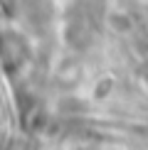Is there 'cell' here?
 I'll use <instances>...</instances> for the list:
<instances>
[{"label":"cell","mask_w":148,"mask_h":150,"mask_svg":"<svg viewBox=\"0 0 148 150\" xmlns=\"http://www.w3.org/2000/svg\"><path fill=\"white\" fill-rule=\"evenodd\" d=\"M114 27H119V30H128V27H131V22H128L126 20V17H114Z\"/></svg>","instance_id":"1"},{"label":"cell","mask_w":148,"mask_h":150,"mask_svg":"<svg viewBox=\"0 0 148 150\" xmlns=\"http://www.w3.org/2000/svg\"><path fill=\"white\" fill-rule=\"evenodd\" d=\"M146 84H148V74H146Z\"/></svg>","instance_id":"2"}]
</instances>
